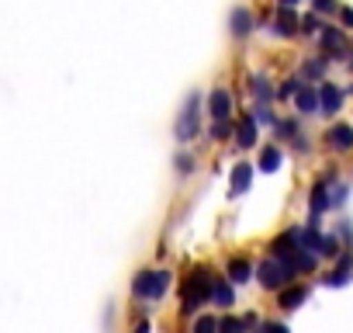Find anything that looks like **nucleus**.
Returning a JSON list of instances; mask_svg holds the SVG:
<instances>
[{
    "mask_svg": "<svg viewBox=\"0 0 353 333\" xmlns=\"http://www.w3.org/2000/svg\"><path fill=\"white\" fill-rule=\"evenodd\" d=\"M212 278L215 271L208 264H191L188 278L181 281V319H194L205 305H212Z\"/></svg>",
    "mask_w": 353,
    "mask_h": 333,
    "instance_id": "nucleus-1",
    "label": "nucleus"
},
{
    "mask_svg": "<svg viewBox=\"0 0 353 333\" xmlns=\"http://www.w3.org/2000/svg\"><path fill=\"white\" fill-rule=\"evenodd\" d=\"M173 271L170 267H142L135 278H132V298L135 302H163L173 288Z\"/></svg>",
    "mask_w": 353,
    "mask_h": 333,
    "instance_id": "nucleus-2",
    "label": "nucleus"
},
{
    "mask_svg": "<svg viewBox=\"0 0 353 333\" xmlns=\"http://www.w3.org/2000/svg\"><path fill=\"white\" fill-rule=\"evenodd\" d=\"M201 122H205V94L201 91H191L188 101H184V108H181V115H176V122H173L176 146H191L201 135V129H205Z\"/></svg>",
    "mask_w": 353,
    "mask_h": 333,
    "instance_id": "nucleus-3",
    "label": "nucleus"
},
{
    "mask_svg": "<svg viewBox=\"0 0 353 333\" xmlns=\"http://www.w3.org/2000/svg\"><path fill=\"white\" fill-rule=\"evenodd\" d=\"M253 281H256L263 292H281L284 285L298 281V271H294V264H291V260L267 254V257L256 264V274H253Z\"/></svg>",
    "mask_w": 353,
    "mask_h": 333,
    "instance_id": "nucleus-4",
    "label": "nucleus"
},
{
    "mask_svg": "<svg viewBox=\"0 0 353 333\" xmlns=\"http://www.w3.org/2000/svg\"><path fill=\"white\" fill-rule=\"evenodd\" d=\"M339 181V171L329 166L325 174L315 178V184L308 188V222H322L325 212H332V184Z\"/></svg>",
    "mask_w": 353,
    "mask_h": 333,
    "instance_id": "nucleus-5",
    "label": "nucleus"
},
{
    "mask_svg": "<svg viewBox=\"0 0 353 333\" xmlns=\"http://www.w3.org/2000/svg\"><path fill=\"white\" fill-rule=\"evenodd\" d=\"M319 53L329 59V63H346V53H350V32L343 25H332V21H322L319 28Z\"/></svg>",
    "mask_w": 353,
    "mask_h": 333,
    "instance_id": "nucleus-6",
    "label": "nucleus"
},
{
    "mask_svg": "<svg viewBox=\"0 0 353 333\" xmlns=\"http://www.w3.org/2000/svg\"><path fill=\"white\" fill-rule=\"evenodd\" d=\"M270 28V35H277V39H284V42H291V39H301V15H298V8H284V4H274V11H270V21H267Z\"/></svg>",
    "mask_w": 353,
    "mask_h": 333,
    "instance_id": "nucleus-7",
    "label": "nucleus"
},
{
    "mask_svg": "<svg viewBox=\"0 0 353 333\" xmlns=\"http://www.w3.org/2000/svg\"><path fill=\"white\" fill-rule=\"evenodd\" d=\"M322 146H325L332 156H346V153H353V122H343V118L329 122L325 132H322Z\"/></svg>",
    "mask_w": 353,
    "mask_h": 333,
    "instance_id": "nucleus-8",
    "label": "nucleus"
},
{
    "mask_svg": "<svg viewBox=\"0 0 353 333\" xmlns=\"http://www.w3.org/2000/svg\"><path fill=\"white\" fill-rule=\"evenodd\" d=\"M350 281H353V247H343V254L332 260V267L319 274V285H325V288H346Z\"/></svg>",
    "mask_w": 353,
    "mask_h": 333,
    "instance_id": "nucleus-9",
    "label": "nucleus"
},
{
    "mask_svg": "<svg viewBox=\"0 0 353 333\" xmlns=\"http://www.w3.org/2000/svg\"><path fill=\"white\" fill-rule=\"evenodd\" d=\"M205 115L208 118H236V97L225 84H215L205 94Z\"/></svg>",
    "mask_w": 353,
    "mask_h": 333,
    "instance_id": "nucleus-10",
    "label": "nucleus"
},
{
    "mask_svg": "<svg viewBox=\"0 0 353 333\" xmlns=\"http://www.w3.org/2000/svg\"><path fill=\"white\" fill-rule=\"evenodd\" d=\"M343 104H346V87H339L336 80H319V115H325V118H336L339 111H343Z\"/></svg>",
    "mask_w": 353,
    "mask_h": 333,
    "instance_id": "nucleus-11",
    "label": "nucleus"
},
{
    "mask_svg": "<svg viewBox=\"0 0 353 333\" xmlns=\"http://www.w3.org/2000/svg\"><path fill=\"white\" fill-rule=\"evenodd\" d=\"M277 295V309L281 312H298L305 302H308V295H312V285L308 281H291V285H284L281 292H274Z\"/></svg>",
    "mask_w": 353,
    "mask_h": 333,
    "instance_id": "nucleus-12",
    "label": "nucleus"
},
{
    "mask_svg": "<svg viewBox=\"0 0 353 333\" xmlns=\"http://www.w3.org/2000/svg\"><path fill=\"white\" fill-rule=\"evenodd\" d=\"M253 178H256V163L239 160V163L232 166V174H229V198H232V202H239L243 195H250Z\"/></svg>",
    "mask_w": 353,
    "mask_h": 333,
    "instance_id": "nucleus-13",
    "label": "nucleus"
},
{
    "mask_svg": "<svg viewBox=\"0 0 353 333\" xmlns=\"http://www.w3.org/2000/svg\"><path fill=\"white\" fill-rule=\"evenodd\" d=\"M253 32H256V15L246 4H236L229 11V35H232V42H246Z\"/></svg>",
    "mask_w": 353,
    "mask_h": 333,
    "instance_id": "nucleus-14",
    "label": "nucleus"
},
{
    "mask_svg": "<svg viewBox=\"0 0 353 333\" xmlns=\"http://www.w3.org/2000/svg\"><path fill=\"white\" fill-rule=\"evenodd\" d=\"M232 142H236L239 149L260 146V122L253 118V111H239V115H236V135H232Z\"/></svg>",
    "mask_w": 353,
    "mask_h": 333,
    "instance_id": "nucleus-15",
    "label": "nucleus"
},
{
    "mask_svg": "<svg viewBox=\"0 0 353 333\" xmlns=\"http://www.w3.org/2000/svg\"><path fill=\"white\" fill-rule=\"evenodd\" d=\"M291 108H294L301 118L319 115V84L301 80V84H298V91H294V97H291Z\"/></svg>",
    "mask_w": 353,
    "mask_h": 333,
    "instance_id": "nucleus-16",
    "label": "nucleus"
},
{
    "mask_svg": "<svg viewBox=\"0 0 353 333\" xmlns=\"http://www.w3.org/2000/svg\"><path fill=\"white\" fill-rule=\"evenodd\" d=\"M212 305L222 312L236 309V285L229 281L225 271H215V278H212Z\"/></svg>",
    "mask_w": 353,
    "mask_h": 333,
    "instance_id": "nucleus-17",
    "label": "nucleus"
},
{
    "mask_svg": "<svg viewBox=\"0 0 353 333\" xmlns=\"http://www.w3.org/2000/svg\"><path fill=\"white\" fill-rule=\"evenodd\" d=\"M225 274H229V281L239 288V285H250V281H253V274H256V264H253L250 257L236 254V257H229V260H225Z\"/></svg>",
    "mask_w": 353,
    "mask_h": 333,
    "instance_id": "nucleus-18",
    "label": "nucleus"
},
{
    "mask_svg": "<svg viewBox=\"0 0 353 333\" xmlns=\"http://www.w3.org/2000/svg\"><path fill=\"white\" fill-rule=\"evenodd\" d=\"M298 247H301V240H298V226H288L284 233H277V236L270 240V254H274V257H284V260H291Z\"/></svg>",
    "mask_w": 353,
    "mask_h": 333,
    "instance_id": "nucleus-19",
    "label": "nucleus"
},
{
    "mask_svg": "<svg viewBox=\"0 0 353 333\" xmlns=\"http://www.w3.org/2000/svg\"><path fill=\"white\" fill-rule=\"evenodd\" d=\"M291 264H294L298 278H315V274L322 271V257H319L315 250H308V247H298L294 257H291Z\"/></svg>",
    "mask_w": 353,
    "mask_h": 333,
    "instance_id": "nucleus-20",
    "label": "nucleus"
},
{
    "mask_svg": "<svg viewBox=\"0 0 353 333\" xmlns=\"http://www.w3.org/2000/svg\"><path fill=\"white\" fill-rule=\"evenodd\" d=\"M250 94H253V101H260V104H277V84H274L267 73H253V77H250Z\"/></svg>",
    "mask_w": 353,
    "mask_h": 333,
    "instance_id": "nucleus-21",
    "label": "nucleus"
},
{
    "mask_svg": "<svg viewBox=\"0 0 353 333\" xmlns=\"http://www.w3.org/2000/svg\"><path fill=\"white\" fill-rule=\"evenodd\" d=\"M281 166H284V149H281L277 142H267V146H260L256 171H263V174H277Z\"/></svg>",
    "mask_w": 353,
    "mask_h": 333,
    "instance_id": "nucleus-22",
    "label": "nucleus"
},
{
    "mask_svg": "<svg viewBox=\"0 0 353 333\" xmlns=\"http://www.w3.org/2000/svg\"><path fill=\"white\" fill-rule=\"evenodd\" d=\"M325 73H329V59H325L322 53H319V56H308V59L298 63V77H301V80L319 84V80H325Z\"/></svg>",
    "mask_w": 353,
    "mask_h": 333,
    "instance_id": "nucleus-23",
    "label": "nucleus"
},
{
    "mask_svg": "<svg viewBox=\"0 0 353 333\" xmlns=\"http://www.w3.org/2000/svg\"><path fill=\"white\" fill-rule=\"evenodd\" d=\"M173 174L181 178V181H184V178H194V174H198V156L181 146V149H176V156H173Z\"/></svg>",
    "mask_w": 353,
    "mask_h": 333,
    "instance_id": "nucleus-24",
    "label": "nucleus"
},
{
    "mask_svg": "<svg viewBox=\"0 0 353 333\" xmlns=\"http://www.w3.org/2000/svg\"><path fill=\"white\" fill-rule=\"evenodd\" d=\"M236 135V118H208V139L212 142H229Z\"/></svg>",
    "mask_w": 353,
    "mask_h": 333,
    "instance_id": "nucleus-25",
    "label": "nucleus"
},
{
    "mask_svg": "<svg viewBox=\"0 0 353 333\" xmlns=\"http://www.w3.org/2000/svg\"><path fill=\"white\" fill-rule=\"evenodd\" d=\"M298 132H301V115H298V111L288 115V118H277V125H274V135H277V139H288V142H291Z\"/></svg>",
    "mask_w": 353,
    "mask_h": 333,
    "instance_id": "nucleus-26",
    "label": "nucleus"
},
{
    "mask_svg": "<svg viewBox=\"0 0 353 333\" xmlns=\"http://www.w3.org/2000/svg\"><path fill=\"white\" fill-rule=\"evenodd\" d=\"M250 111H253V118L260 122V129H270V132H274V125H277V111H274V104H260V101H256Z\"/></svg>",
    "mask_w": 353,
    "mask_h": 333,
    "instance_id": "nucleus-27",
    "label": "nucleus"
},
{
    "mask_svg": "<svg viewBox=\"0 0 353 333\" xmlns=\"http://www.w3.org/2000/svg\"><path fill=\"white\" fill-rule=\"evenodd\" d=\"M322 15H315V11H305L301 15V39H315L319 35V28H322Z\"/></svg>",
    "mask_w": 353,
    "mask_h": 333,
    "instance_id": "nucleus-28",
    "label": "nucleus"
},
{
    "mask_svg": "<svg viewBox=\"0 0 353 333\" xmlns=\"http://www.w3.org/2000/svg\"><path fill=\"white\" fill-rule=\"evenodd\" d=\"M298 84H301V77H298V73H291V77L277 80V101H291V97H294V91H298Z\"/></svg>",
    "mask_w": 353,
    "mask_h": 333,
    "instance_id": "nucleus-29",
    "label": "nucleus"
},
{
    "mask_svg": "<svg viewBox=\"0 0 353 333\" xmlns=\"http://www.w3.org/2000/svg\"><path fill=\"white\" fill-rule=\"evenodd\" d=\"M191 330H198V333H208V330H219V316L215 312H198L194 319H191Z\"/></svg>",
    "mask_w": 353,
    "mask_h": 333,
    "instance_id": "nucleus-30",
    "label": "nucleus"
},
{
    "mask_svg": "<svg viewBox=\"0 0 353 333\" xmlns=\"http://www.w3.org/2000/svg\"><path fill=\"white\" fill-rule=\"evenodd\" d=\"M346 198H350V184H346V181H336V184H332V209H343Z\"/></svg>",
    "mask_w": 353,
    "mask_h": 333,
    "instance_id": "nucleus-31",
    "label": "nucleus"
},
{
    "mask_svg": "<svg viewBox=\"0 0 353 333\" xmlns=\"http://www.w3.org/2000/svg\"><path fill=\"white\" fill-rule=\"evenodd\" d=\"M291 149H294L298 156H308V153H312V142H308V135H305V132H298V135L291 139Z\"/></svg>",
    "mask_w": 353,
    "mask_h": 333,
    "instance_id": "nucleus-32",
    "label": "nucleus"
},
{
    "mask_svg": "<svg viewBox=\"0 0 353 333\" xmlns=\"http://www.w3.org/2000/svg\"><path fill=\"white\" fill-rule=\"evenodd\" d=\"M336 18H339V25L353 35V8L350 4H339V11H336Z\"/></svg>",
    "mask_w": 353,
    "mask_h": 333,
    "instance_id": "nucleus-33",
    "label": "nucleus"
},
{
    "mask_svg": "<svg viewBox=\"0 0 353 333\" xmlns=\"http://www.w3.org/2000/svg\"><path fill=\"white\" fill-rule=\"evenodd\" d=\"M336 233H339V240H343L346 247H353V222H350V219H339Z\"/></svg>",
    "mask_w": 353,
    "mask_h": 333,
    "instance_id": "nucleus-34",
    "label": "nucleus"
},
{
    "mask_svg": "<svg viewBox=\"0 0 353 333\" xmlns=\"http://www.w3.org/2000/svg\"><path fill=\"white\" fill-rule=\"evenodd\" d=\"M274 4H284V8H301V0H274Z\"/></svg>",
    "mask_w": 353,
    "mask_h": 333,
    "instance_id": "nucleus-35",
    "label": "nucleus"
},
{
    "mask_svg": "<svg viewBox=\"0 0 353 333\" xmlns=\"http://www.w3.org/2000/svg\"><path fill=\"white\" fill-rule=\"evenodd\" d=\"M346 66L353 70V42H350V53H346Z\"/></svg>",
    "mask_w": 353,
    "mask_h": 333,
    "instance_id": "nucleus-36",
    "label": "nucleus"
}]
</instances>
